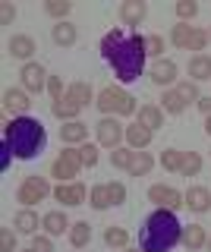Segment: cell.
Segmentation results:
<instances>
[{
	"instance_id": "cell-1",
	"label": "cell",
	"mask_w": 211,
	"mask_h": 252,
	"mask_svg": "<svg viewBox=\"0 0 211 252\" xmlns=\"http://www.w3.org/2000/svg\"><path fill=\"white\" fill-rule=\"evenodd\" d=\"M101 57H104V63L114 69V76L120 79L123 85L136 82V79L142 76L145 57H148L145 54V35H139V32L126 35L123 29L107 32V35L101 38Z\"/></svg>"
},
{
	"instance_id": "cell-2",
	"label": "cell",
	"mask_w": 211,
	"mask_h": 252,
	"mask_svg": "<svg viewBox=\"0 0 211 252\" xmlns=\"http://www.w3.org/2000/svg\"><path fill=\"white\" fill-rule=\"evenodd\" d=\"M183 243V224L177 220L174 211L158 208L145 218V227L139 230V249L142 252H170Z\"/></svg>"
},
{
	"instance_id": "cell-3",
	"label": "cell",
	"mask_w": 211,
	"mask_h": 252,
	"mask_svg": "<svg viewBox=\"0 0 211 252\" xmlns=\"http://www.w3.org/2000/svg\"><path fill=\"white\" fill-rule=\"evenodd\" d=\"M3 142L10 145V152L16 158L32 161V158L41 155L44 145H48V129H44V123L35 120V117H13L3 129Z\"/></svg>"
},
{
	"instance_id": "cell-4",
	"label": "cell",
	"mask_w": 211,
	"mask_h": 252,
	"mask_svg": "<svg viewBox=\"0 0 211 252\" xmlns=\"http://www.w3.org/2000/svg\"><path fill=\"white\" fill-rule=\"evenodd\" d=\"M98 110L101 114H107V117H132L136 114V98H132L129 92H123V89H114V85H107L104 92L98 94Z\"/></svg>"
},
{
	"instance_id": "cell-5",
	"label": "cell",
	"mask_w": 211,
	"mask_h": 252,
	"mask_svg": "<svg viewBox=\"0 0 211 252\" xmlns=\"http://www.w3.org/2000/svg\"><path fill=\"white\" fill-rule=\"evenodd\" d=\"M79 170H82V155H79V148H63V152H60V158L51 164V177H57L60 183H69L73 177H79Z\"/></svg>"
},
{
	"instance_id": "cell-6",
	"label": "cell",
	"mask_w": 211,
	"mask_h": 252,
	"mask_svg": "<svg viewBox=\"0 0 211 252\" xmlns=\"http://www.w3.org/2000/svg\"><path fill=\"white\" fill-rule=\"evenodd\" d=\"M48 192H51V183L44 177H26V180H22V186H19V192H16V199L29 208V205L48 199Z\"/></svg>"
},
{
	"instance_id": "cell-7",
	"label": "cell",
	"mask_w": 211,
	"mask_h": 252,
	"mask_svg": "<svg viewBox=\"0 0 211 252\" xmlns=\"http://www.w3.org/2000/svg\"><path fill=\"white\" fill-rule=\"evenodd\" d=\"M95 132H98V142L104 148H120V142L126 139V129H123L114 117H104V120L95 126Z\"/></svg>"
},
{
	"instance_id": "cell-8",
	"label": "cell",
	"mask_w": 211,
	"mask_h": 252,
	"mask_svg": "<svg viewBox=\"0 0 211 252\" xmlns=\"http://www.w3.org/2000/svg\"><path fill=\"white\" fill-rule=\"evenodd\" d=\"M22 89L26 92H32V94H41L44 92V85H48V73H44V66L41 63H26V66H22Z\"/></svg>"
},
{
	"instance_id": "cell-9",
	"label": "cell",
	"mask_w": 211,
	"mask_h": 252,
	"mask_svg": "<svg viewBox=\"0 0 211 252\" xmlns=\"http://www.w3.org/2000/svg\"><path fill=\"white\" fill-rule=\"evenodd\" d=\"M148 199H151L158 208H167V211H177L180 205H183V192H177L174 186H151L148 189Z\"/></svg>"
},
{
	"instance_id": "cell-10",
	"label": "cell",
	"mask_w": 211,
	"mask_h": 252,
	"mask_svg": "<svg viewBox=\"0 0 211 252\" xmlns=\"http://www.w3.org/2000/svg\"><path fill=\"white\" fill-rule=\"evenodd\" d=\"M29 107H32V101H29V94L22 89H6L3 92V110L13 117H29Z\"/></svg>"
},
{
	"instance_id": "cell-11",
	"label": "cell",
	"mask_w": 211,
	"mask_h": 252,
	"mask_svg": "<svg viewBox=\"0 0 211 252\" xmlns=\"http://www.w3.org/2000/svg\"><path fill=\"white\" fill-rule=\"evenodd\" d=\"M85 195H89V192H85L82 183H60L57 189H54V199L63 202V205H69V208H73V205H82Z\"/></svg>"
},
{
	"instance_id": "cell-12",
	"label": "cell",
	"mask_w": 211,
	"mask_h": 252,
	"mask_svg": "<svg viewBox=\"0 0 211 252\" xmlns=\"http://www.w3.org/2000/svg\"><path fill=\"white\" fill-rule=\"evenodd\" d=\"M6 51H10V57H16V60H29L38 47H35V38L32 35H13L10 44H6Z\"/></svg>"
},
{
	"instance_id": "cell-13",
	"label": "cell",
	"mask_w": 211,
	"mask_h": 252,
	"mask_svg": "<svg viewBox=\"0 0 211 252\" xmlns=\"http://www.w3.org/2000/svg\"><path fill=\"white\" fill-rule=\"evenodd\" d=\"M145 16H148L145 0H126V3L120 6V19H123V26H139Z\"/></svg>"
},
{
	"instance_id": "cell-14",
	"label": "cell",
	"mask_w": 211,
	"mask_h": 252,
	"mask_svg": "<svg viewBox=\"0 0 211 252\" xmlns=\"http://www.w3.org/2000/svg\"><path fill=\"white\" fill-rule=\"evenodd\" d=\"M51 110H54V117H57V120H63V123H73V120H79V114H82V107L76 104V101L69 98V94H63L60 101H54V104H51Z\"/></svg>"
},
{
	"instance_id": "cell-15",
	"label": "cell",
	"mask_w": 211,
	"mask_h": 252,
	"mask_svg": "<svg viewBox=\"0 0 211 252\" xmlns=\"http://www.w3.org/2000/svg\"><path fill=\"white\" fill-rule=\"evenodd\" d=\"M183 205H189L192 211H208L211 208V189H205V186H189V192L183 195Z\"/></svg>"
},
{
	"instance_id": "cell-16",
	"label": "cell",
	"mask_w": 211,
	"mask_h": 252,
	"mask_svg": "<svg viewBox=\"0 0 211 252\" xmlns=\"http://www.w3.org/2000/svg\"><path fill=\"white\" fill-rule=\"evenodd\" d=\"M148 76H151L154 85H170V82H177V63L174 60H154Z\"/></svg>"
},
{
	"instance_id": "cell-17",
	"label": "cell",
	"mask_w": 211,
	"mask_h": 252,
	"mask_svg": "<svg viewBox=\"0 0 211 252\" xmlns=\"http://www.w3.org/2000/svg\"><path fill=\"white\" fill-rule=\"evenodd\" d=\"M60 139L66 142V145H79V142L89 139V126L82 120H73V123H63L60 126Z\"/></svg>"
},
{
	"instance_id": "cell-18",
	"label": "cell",
	"mask_w": 211,
	"mask_h": 252,
	"mask_svg": "<svg viewBox=\"0 0 211 252\" xmlns=\"http://www.w3.org/2000/svg\"><path fill=\"white\" fill-rule=\"evenodd\" d=\"M41 220H44L41 227H44V233H48V236H60V233H66L69 227H73V224L66 220L63 211H48V215H44Z\"/></svg>"
},
{
	"instance_id": "cell-19",
	"label": "cell",
	"mask_w": 211,
	"mask_h": 252,
	"mask_svg": "<svg viewBox=\"0 0 211 252\" xmlns=\"http://www.w3.org/2000/svg\"><path fill=\"white\" fill-rule=\"evenodd\" d=\"M151 136H154V132H151V129H145L142 123L126 126V142H129V148H136V152H142L148 142H151Z\"/></svg>"
},
{
	"instance_id": "cell-20",
	"label": "cell",
	"mask_w": 211,
	"mask_h": 252,
	"mask_svg": "<svg viewBox=\"0 0 211 252\" xmlns=\"http://www.w3.org/2000/svg\"><path fill=\"white\" fill-rule=\"evenodd\" d=\"M139 123L145 126V129H161L164 126V110L161 107H154V104H145V107H139Z\"/></svg>"
},
{
	"instance_id": "cell-21",
	"label": "cell",
	"mask_w": 211,
	"mask_h": 252,
	"mask_svg": "<svg viewBox=\"0 0 211 252\" xmlns=\"http://www.w3.org/2000/svg\"><path fill=\"white\" fill-rule=\"evenodd\" d=\"M189 76H192V82H205V79H211V57L208 54H195V57L189 60Z\"/></svg>"
},
{
	"instance_id": "cell-22",
	"label": "cell",
	"mask_w": 211,
	"mask_h": 252,
	"mask_svg": "<svg viewBox=\"0 0 211 252\" xmlns=\"http://www.w3.org/2000/svg\"><path fill=\"white\" fill-rule=\"evenodd\" d=\"M41 224H44V220H38V215H35L32 208H22L19 215L13 218V227H16L19 233H35V230H38Z\"/></svg>"
},
{
	"instance_id": "cell-23",
	"label": "cell",
	"mask_w": 211,
	"mask_h": 252,
	"mask_svg": "<svg viewBox=\"0 0 211 252\" xmlns=\"http://www.w3.org/2000/svg\"><path fill=\"white\" fill-rule=\"evenodd\" d=\"M208 243V236H205V227H199V224H189V227H183V246L186 249H202Z\"/></svg>"
},
{
	"instance_id": "cell-24",
	"label": "cell",
	"mask_w": 211,
	"mask_h": 252,
	"mask_svg": "<svg viewBox=\"0 0 211 252\" xmlns=\"http://www.w3.org/2000/svg\"><path fill=\"white\" fill-rule=\"evenodd\" d=\"M51 38H54V44H60V47H69V44H76V26L73 22H57L51 32Z\"/></svg>"
},
{
	"instance_id": "cell-25",
	"label": "cell",
	"mask_w": 211,
	"mask_h": 252,
	"mask_svg": "<svg viewBox=\"0 0 211 252\" xmlns=\"http://www.w3.org/2000/svg\"><path fill=\"white\" fill-rule=\"evenodd\" d=\"M69 243H73L76 249L89 246V243H91V224H89V220H76V224L69 227Z\"/></svg>"
},
{
	"instance_id": "cell-26",
	"label": "cell",
	"mask_w": 211,
	"mask_h": 252,
	"mask_svg": "<svg viewBox=\"0 0 211 252\" xmlns=\"http://www.w3.org/2000/svg\"><path fill=\"white\" fill-rule=\"evenodd\" d=\"M66 94H69V98H73L79 107H89L91 101H95V94H91V85H89V82H73V85L66 89Z\"/></svg>"
},
{
	"instance_id": "cell-27",
	"label": "cell",
	"mask_w": 211,
	"mask_h": 252,
	"mask_svg": "<svg viewBox=\"0 0 211 252\" xmlns=\"http://www.w3.org/2000/svg\"><path fill=\"white\" fill-rule=\"evenodd\" d=\"M89 205L95 211H104V208H111V192H107V183H98V186H91V192H89Z\"/></svg>"
},
{
	"instance_id": "cell-28",
	"label": "cell",
	"mask_w": 211,
	"mask_h": 252,
	"mask_svg": "<svg viewBox=\"0 0 211 252\" xmlns=\"http://www.w3.org/2000/svg\"><path fill=\"white\" fill-rule=\"evenodd\" d=\"M104 243L111 249H126L129 246V230H126V227H107V230H104Z\"/></svg>"
},
{
	"instance_id": "cell-29",
	"label": "cell",
	"mask_w": 211,
	"mask_h": 252,
	"mask_svg": "<svg viewBox=\"0 0 211 252\" xmlns=\"http://www.w3.org/2000/svg\"><path fill=\"white\" fill-rule=\"evenodd\" d=\"M151 167H154V158L148 155V152H136V155H132V164H129V173H132V177H145Z\"/></svg>"
},
{
	"instance_id": "cell-30",
	"label": "cell",
	"mask_w": 211,
	"mask_h": 252,
	"mask_svg": "<svg viewBox=\"0 0 211 252\" xmlns=\"http://www.w3.org/2000/svg\"><path fill=\"white\" fill-rule=\"evenodd\" d=\"M202 170V155L199 152H183V167H180V173L183 177H199Z\"/></svg>"
},
{
	"instance_id": "cell-31",
	"label": "cell",
	"mask_w": 211,
	"mask_h": 252,
	"mask_svg": "<svg viewBox=\"0 0 211 252\" xmlns=\"http://www.w3.org/2000/svg\"><path fill=\"white\" fill-rule=\"evenodd\" d=\"M192 29H195V26H186V22H180V26H174V32H170V41L186 51V47H189V38H192Z\"/></svg>"
},
{
	"instance_id": "cell-32",
	"label": "cell",
	"mask_w": 211,
	"mask_h": 252,
	"mask_svg": "<svg viewBox=\"0 0 211 252\" xmlns=\"http://www.w3.org/2000/svg\"><path fill=\"white\" fill-rule=\"evenodd\" d=\"M161 101H164V110H167V114H183V110H186V101L177 94V89L164 92V98H161Z\"/></svg>"
},
{
	"instance_id": "cell-33",
	"label": "cell",
	"mask_w": 211,
	"mask_h": 252,
	"mask_svg": "<svg viewBox=\"0 0 211 252\" xmlns=\"http://www.w3.org/2000/svg\"><path fill=\"white\" fill-rule=\"evenodd\" d=\"M132 155H136V152H132V148H114V152H111V164H114V167H120V170H129V164H132Z\"/></svg>"
},
{
	"instance_id": "cell-34",
	"label": "cell",
	"mask_w": 211,
	"mask_h": 252,
	"mask_svg": "<svg viewBox=\"0 0 211 252\" xmlns=\"http://www.w3.org/2000/svg\"><path fill=\"white\" fill-rule=\"evenodd\" d=\"M177 94L186 101V104H199V98H202V94H199V85H195V82H180V85H177Z\"/></svg>"
},
{
	"instance_id": "cell-35",
	"label": "cell",
	"mask_w": 211,
	"mask_h": 252,
	"mask_svg": "<svg viewBox=\"0 0 211 252\" xmlns=\"http://www.w3.org/2000/svg\"><path fill=\"white\" fill-rule=\"evenodd\" d=\"M44 10H48L51 16H57V19L63 22L66 16H69V10H73V3H69V0H48V3H44Z\"/></svg>"
},
{
	"instance_id": "cell-36",
	"label": "cell",
	"mask_w": 211,
	"mask_h": 252,
	"mask_svg": "<svg viewBox=\"0 0 211 252\" xmlns=\"http://www.w3.org/2000/svg\"><path fill=\"white\" fill-rule=\"evenodd\" d=\"M161 164H164V170H174L180 173V167H183V152H177V148H167L161 158Z\"/></svg>"
},
{
	"instance_id": "cell-37",
	"label": "cell",
	"mask_w": 211,
	"mask_h": 252,
	"mask_svg": "<svg viewBox=\"0 0 211 252\" xmlns=\"http://www.w3.org/2000/svg\"><path fill=\"white\" fill-rule=\"evenodd\" d=\"M211 41V38H208V32L205 29H192V38H189V47H186V51H205V44Z\"/></svg>"
},
{
	"instance_id": "cell-38",
	"label": "cell",
	"mask_w": 211,
	"mask_h": 252,
	"mask_svg": "<svg viewBox=\"0 0 211 252\" xmlns=\"http://www.w3.org/2000/svg\"><path fill=\"white\" fill-rule=\"evenodd\" d=\"M145 54L148 57H161L164 54V38L161 35H145Z\"/></svg>"
},
{
	"instance_id": "cell-39",
	"label": "cell",
	"mask_w": 211,
	"mask_h": 252,
	"mask_svg": "<svg viewBox=\"0 0 211 252\" xmlns=\"http://www.w3.org/2000/svg\"><path fill=\"white\" fill-rule=\"evenodd\" d=\"M195 13H199V3H195V0H180V3H177V16H180V19H192Z\"/></svg>"
},
{
	"instance_id": "cell-40",
	"label": "cell",
	"mask_w": 211,
	"mask_h": 252,
	"mask_svg": "<svg viewBox=\"0 0 211 252\" xmlns=\"http://www.w3.org/2000/svg\"><path fill=\"white\" fill-rule=\"evenodd\" d=\"M79 155H82V167H95L98 164V148L95 145H82Z\"/></svg>"
},
{
	"instance_id": "cell-41",
	"label": "cell",
	"mask_w": 211,
	"mask_h": 252,
	"mask_svg": "<svg viewBox=\"0 0 211 252\" xmlns=\"http://www.w3.org/2000/svg\"><path fill=\"white\" fill-rule=\"evenodd\" d=\"M107 192H111V202L114 205L126 202V186H123V183H107Z\"/></svg>"
},
{
	"instance_id": "cell-42",
	"label": "cell",
	"mask_w": 211,
	"mask_h": 252,
	"mask_svg": "<svg viewBox=\"0 0 211 252\" xmlns=\"http://www.w3.org/2000/svg\"><path fill=\"white\" fill-rule=\"evenodd\" d=\"M0 249L3 252H16V233H13L10 227H3V233H0Z\"/></svg>"
},
{
	"instance_id": "cell-43",
	"label": "cell",
	"mask_w": 211,
	"mask_h": 252,
	"mask_svg": "<svg viewBox=\"0 0 211 252\" xmlns=\"http://www.w3.org/2000/svg\"><path fill=\"white\" fill-rule=\"evenodd\" d=\"M48 92H51L54 101H60V98H63V79H60V76H51L48 79Z\"/></svg>"
},
{
	"instance_id": "cell-44",
	"label": "cell",
	"mask_w": 211,
	"mask_h": 252,
	"mask_svg": "<svg viewBox=\"0 0 211 252\" xmlns=\"http://www.w3.org/2000/svg\"><path fill=\"white\" fill-rule=\"evenodd\" d=\"M32 249H38V252H54V243H51V236L44 233V236H38L35 233V240H32Z\"/></svg>"
},
{
	"instance_id": "cell-45",
	"label": "cell",
	"mask_w": 211,
	"mask_h": 252,
	"mask_svg": "<svg viewBox=\"0 0 211 252\" xmlns=\"http://www.w3.org/2000/svg\"><path fill=\"white\" fill-rule=\"evenodd\" d=\"M13 19H16V6H13V3H3V10H0V22H3V26H10Z\"/></svg>"
},
{
	"instance_id": "cell-46",
	"label": "cell",
	"mask_w": 211,
	"mask_h": 252,
	"mask_svg": "<svg viewBox=\"0 0 211 252\" xmlns=\"http://www.w3.org/2000/svg\"><path fill=\"white\" fill-rule=\"evenodd\" d=\"M10 145H6V142H3V145H0V170H10Z\"/></svg>"
},
{
	"instance_id": "cell-47",
	"label": "cell",
	"mask_w": 211,
	"mask_h": 252,
	"mask_svg": "<svg viewBox=\"0 0 211 252\" xmlns=\"http://www.w3.org/2000/svg\"><path fill=\"white\" fill-rule=\"evenodd\" d=\"M199 110L205 117H211V94H202V98H199Z\"/></svg>"
},
{
	"instance_id": "cell-48",
	"label": "cell",
	"mask_w": 211,
	"mask_h": 252,
	"mask_svg": "<svg viewBox=\"0 0 211 252\" xmlns=\"http://www.w3.org/2000/svg\"><path fill=\"white\" fill-rule=\"evenodd\" d=\"M205 132L211 136V117H205Z\"/></svg>"
},
{
	"instance_id": "cell-49",
	"label": "cell",
	"mask_w": 211,
	"mask_h": 252,
	"mask_svg": "<svg viewBox=\"0 0 211 252\" xmlns=\"http://www.w3.org/2000/svg\"><path fill=\"white\" fill-rule=\"evenodd\" d=\"M120 252H142V249H129V246H126V249H120Z\"/></svg>"
},
{
	"instance_id": "cell-50",
	"label": "cell",
	"mask_w": 211,
	"mask_h": 252,
	"mask_svg": "<svg viewBox=\"0 0 211 252\" xmlns=\"http://www.w3.org/2000/svg\"><path fill=\"white\" fill-rule=\"evenodd\" d=\"M208 249H211V236H208Z\"/></svg>"
},
{
	"instance_id": "cell-51",
	"label": "cell",
	"mask_w": 211,
	"mask_h": 252,
	"mask_svg": "<svg viewBox=\"0 0 211 252\" xmlns=\"http://www.w3.org/2000/svg\"><path fill=\"white\" fill-rule=\"evenodd\" d=\"M26 252H38V249H26Z\"/></svg>"
},
{
	"instance_id": "cell-52",
	"label": "cell",
	"mask_w": 211,
	"mask_h": 252,
	"mask_svg": "<svg viewBox=\"0 0 211 252\" xmlns=\"http://www.w3.org/2000/svg\"><path fill=\"white\" fill-rule=\"evenodd\" d=\"M208 38H211V29H208Z\"/></svg>"
}]
</instances>
